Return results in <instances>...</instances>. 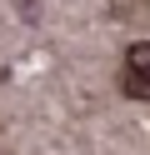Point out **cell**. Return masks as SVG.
Masks as SVG:
<instances>
[{
	"label": "cell",
	"instance_id": "cell-1",
	"mask_svg": "<svg viewBox=\"0 0 150 155\" xmlns=\"http://www.w3.org/2000/svg\"><path fill=\"white\" fill-rule=\"evenodd\" d=\"M120 85H125L130 100H150V40L130 45L125 55V75H120Z\"/></svg>",
	"mask_w": 150,
	"mask_h": 155
}]
</instances>
